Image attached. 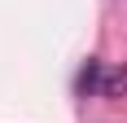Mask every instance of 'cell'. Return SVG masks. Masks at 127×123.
<instances>
[{
    "mask_svg": "<svg viewBox=\"0 0 127 123\" xmlns=\"http://www.w3.org/2000/svg\"><path fill=\"white\" fill-rule=\"evenodd\" d=\"M96 92H101V97H123L127 92V70H105Z\"/></svg>",
    "mask_w": 127,
    "mask_h": 123,
    "instance_id": "cell-1",
    "label": "cell"
},
{
    "mask_svg": "<svg viewBox=\"0 0 127 123\" xmlns=\"http://www.w3.org/2000/svg\"><path fill=\"white\" fill-rule=\"evenodd\" d=\"M101 62H88L83 70H79V92H92V88H101Z\"/></svg>",
    "mask_w": 127,
    "mask_h": 123,
    "instance_id": "cell-2",
    "label": "cell"
}]
</instances>
